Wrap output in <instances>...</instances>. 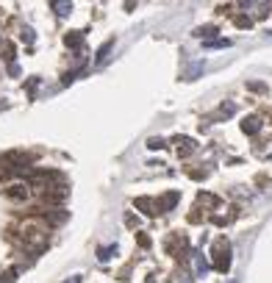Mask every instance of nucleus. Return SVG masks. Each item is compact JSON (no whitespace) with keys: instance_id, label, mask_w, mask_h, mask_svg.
<instances>
[{"instance_id":"nucleus-7","label":"nucleus","mask_w":272,"mask_h":283,"mask_svg":"<svg viewBox=\"0 0 272 283\" xmlns=\"http://www.w3.org/2000/svg\"><path fill=\"white\" fill-rule=\"evenodd\" d=\"M64 45L73 47V50H81V47H84V31H70L67 37H64Z\"/></svg>"},{"instance_id":"nucleus-22","label":"nucleus","mask_w":272,"mask_h":283,"mask_svg":"<svg viewBox=\"0 0 272 283\" xmlns=\"http://www.w3.org/2000/svg\"><path fill=\"white\" fill-rule=\"evenodd\" d=\"M206 175H209L206 169H194V172H192V178H194V181H200V178H206Z\"/></svg>"},{"instance_id":"nucleus-24","label":"nucleus","mask_w":272,"mask_h":283,"mask_svg":"<svg viewBox=\"0 0 272 283\" xmlns=\"http://www.w3.org/2000/svg\"><path fill=\"white\" fill-rule=\"evenodd\" d=\"M64 283H81V275H73L70 280H64Z\"/></svg>"},{"instance_id":"nucleus-5","label":"nucleus","mask_w":272,"mask_h":283,"mask_svg":"<svg viewBox=\"0 0 272 283\" xmlns=\"http://www.w3.org/2000/svg\"><path fill=\"white\" fill-rule=\"evenodd\" d=\"M133 205H136L139 211H145L147 217H156V214H158V211H156V200H153V197H136Z\"/></svg>"},{"instance_id":"nucleus-6","label":"nucleus","mask_w":272,"mask_h":283,"mask_svg":"<svg viewBox=\"0 0 272 283\" xmlns=\"http://www.w3.org/2000/svg\"><path fill=\"white\" fill-rule=\"evenodd\" d=\"M242 131H245L247 136H256V133L261 131V120H258V117H245V120H242Z\"/></svg>"},{"instance_id":"nucleus-23","label":"nucleus","mask_w":272,"mask_h":283,"mask_svg":"<svg viewBox=\"0 0 272 283\" xmlns=\"http://www.w3.org/2000/svg\"><path fill=\"white\" fill-rule=\"evenodd\" d=\"M9 73H11V75H20V67H17V64L11 61V64H9Z\"/></svg>"},{"instance_id":"nucleus-10","label":"nucleus","mask_w":272,"mask_h":283,"mask_svg":"<svg viewBox=\"0 0 272 283\" xmlns=\"http://www.w3.org/2000/svg\"><path fill=\"white\" fill-rule=\"evenodd\" d=\"M192 258H194V269H197V275H206L209 272V264H206V258H203V253H192Z\"/></svg>"},{"instance_id":"nucleus-13","label":"nucleus","mask_w":272,"mask_h":283,"mask_svg":"<svg viewBox=\"0 0 272 283\" xmlns=\"http://www.w3.org/2000/svg\"><path fill=\"white\" fill-rule=\"evenodd\" d=\"M111 256H117V244L114 247H97V258H100V261H109Z\"/></svg>"},{"instance_id":"nucleus-9","label":"nucleus","mask_w":272,"mask_h":283,"mask_svg":"<svg viewBox=\"0 0 272 283\" xmlns=\"http://www.w3.org/2000/svg\"><path fill=\"white\" fill-rule=\"evenodd\" d=\"M114 50V39H109L103 47L97 50V56H94V64H106V58H109V53Z\"/></svg>"},{"instance_id":"nucleus-14","label":"nucleus","mask_w":272,"mask_h":283,"mask_svg":"<svg viewBox=\"0 0 272 283\" xmlns=\"http://www.w3.org/2000/svg\"><path fill=\"white\" fill-rule=\"evenodd\" d=\"M233 25L245 31V28H253V20H250V17H245V14H239V17H233Z\"/></svg>"},{"instance_id":"nucleus-1","label":"nucleus","mask_w":272,"mask_h":283,"mask_svg":"<svg viewBox=\"0 0 272 283\" xmlns=\"http://www.w3.org/2000/svg\"><path fill=\"white\" fill-rule=\"evenodd\" d=\"M211 256H214V269L217 272H228L230 269V241L225 239V236H220V239L214 241Z\"/></svg>"},{"instance_id":"nucleus-19","label":"nucleus","mask_w":272,"mask_h":283,"mask_svg":"<svg viewBox=\"0 0 272 283\" xmlns=\"http://www.w3.org/2000/svg\"><path fill=\"white\" fill-rule=\"evenodd\" d=\"M22 42L33 45V31H31V28H22Z\"/></svg>"},{"instance_id":"nucleus-2","label":"nucleus","mask_w":272,"mask_h":283,"mask_svg":"<svg viewBox=\"0 0 272 283\" xmlns=\"http://www.w3.org/2000/svg\"><path fill=\"white\" fill-rule=\"evenodd\" d=\"M173 145H175V150H178V158H186V156H192V153L197 150V145H194L192 136H175Z\"/></svg>"},{"instance_id":"nucleus-18","label":"nucleus","mask_w":272,"mask_h":283,"mask_svg":"<svg viewBox=\"0 0 272 283\" xmlns=\"http://www.w3.org/2000/svg\"><path fill=\"white\" fill-rule=\"evenodd\" d=\"M236 114V105L233 103H222L220 105V117H233Z\"/></svg>"},{"instance_id":"nucleus-16","label":"nucleus","mask_w":272,"mask_h":283,"mask_svg":"<svg viewBox=\"0 0 272 283\" xmlns=\"http://www.w3.org/2000/svg\"><path fill=\"white\" fill-rule=\"evenodd\" d=\"M200 73H203V64H194V67H189L186 73H183V78H186V81H194Z\"/></svg>"},{"instance_id":"nucleus-17","label":"nucleus","mask_w":272,"mask_h":283,"mask_svg":"<svg viewBox=\"0 0 272 283\" xmlns=\"http://www.w3.org/2000/svg\"><path fill=\"white\" fill-rule=\"evenodd\" d=\"M136 244H139L142 250H147V247L153 244V239H150V236H147V233H136Z\"/></svg>"},{"instance_id":"nucleus-4","label":"nucleus","mask_w":272,"mask_h":283,"mask_svg":"<svg viewBox=\"0 0 272 283\" xmlns=\"http://www.w3.org/2000/svg\"><path fill=\"white\" fill-rule=\"evenodd\" d=\"M6 194H9L11 200H28L31 197V186L28 184H14V186L6 189Z\"/></svg>"},{"instance_id":"nucleus-20","label":"nucleus","mask_w":272,"mask_h":283,"mask_svg":"<svg viewBox=\"0 0 272 283\" xmlns=\"http://www.w3.org/2000/svg\"><path fill=\"white\" fill-rule=\"evenodd\" d=\"M0 280H3V283H14V280H17V272H14V269H9V272H6Z\"/></svg>"},{"instance_id":"nucleus-8","label":"nucleus","mask_w":272,"mask_h":283,"mask_svg":"<svg viewBox=\"0 0 272 283\" xmlns=\"http://www.w3.org/2000/svg\"><path fill=\"white\" fill-rule=\"evenodd\" d=\"M50 9L56 11L58 17H67L70 11H73V3H70V0H50Z\"/></svg>"},{"instance_id":"nucleus-12","label":"nucleus","mask_w":272,"mask_h":283,"mask_svg":"<svg viewBox=\"0 0 272 283\" xmlns=\"http://www.w3.org/2000/svg\"><path fill=\"white\" fill-rule=\"evenodd\" d=\"M217 33V28L214 25H203V28H197L194 31V37H200V39H206V42H211V37Z\"/></svg>"},{"instance_id":"nucleus-3","label":"nucleus","mask_w":272,"mask_h":283,"mask_svg":"<svg viewBox=\"0 0 272 283\" xmlns=\"http://www.w3.org/2000/svg\"><path fill=\"white\" fill-rule=\"evenodd\" d=\"M178 200H181V192H167L161 200H156V211L158 214H167V211H173L178 205Z\"/></svg>"},{"instance_id":"nucleus-15","label":"nucleus","mask_w":272,"mask_h":283,"mask_svg":"<svg viewBox=\"0 0 272 283\" xmlns=\"http://www.w3.org/2000/svg\"><path fill=\"white\" fill-rule=\"evenodd\" d=\"M147 147H150V150H164L167 142H164L161 136H150V139H147Z\"/></svg>"},{"instance_id":"nucleus-11","label":"nucleus","mask_w":272,"mask_h":283,"mask_svg":"<svg viewBox=\"0 0 272 283\" xmlns=\"http://www.w3.org/2000/svg\"><path fill=\"white\" fill-rule=\"evenodd\" d=\"M220 200L214 197V194H209V192H200L197 194V205H206V208H211V205H217Z\"/></svg>"},{"instance_id":"nucleus-21","label":"nucleus","mask_w":272,"mask_h":283,"mask_svg":"<svg viewBox=\"0 0 272 283\" xmlns=\"http://www.w3.org/2000/svg\"><path fill=\"white\" fill-rule=\"evenodd\" d=\"M247 86H250L253 92H264V89H267V86H264V84H258V81H253V84H247Z\"/></svg>"}]
</instances>
